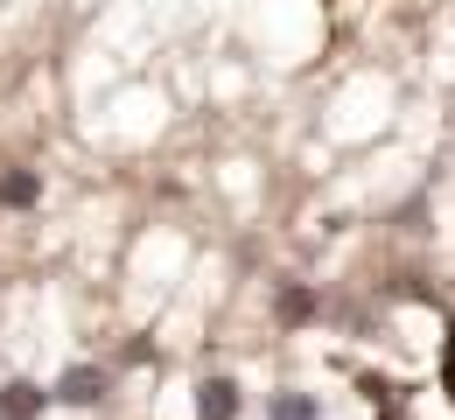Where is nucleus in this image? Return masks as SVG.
Here are the masks:
<instances>
[{"label":"nucleus","mask_w":455,"mask_h":420,"mask_svg":"<svg viewBox=\"0 0 455 420\" xmlns=\"http://www.w3.org/2000/svg\"><path fill=\"white\" fill-rule=\"evenodd\" d=\"M106 392H113V364H63L57 385H50L57 407H99Z\"/></svg>","instance_id":"1"},{"label":"nucleus","mask_w":455,"mask_h":420,"mask_svg":"<svg viewBox=\"0 0 455 420\" xmlns=\"http://www.w3.org/2000/svg\"><path fill=\"white\" fill-rule=\"evenodd\" d=\"M245 414V385L238 378H204L196 385V420H238Z\"/></svg>","instance_id":"2"},{"label":"nucleus","mask_w":455,"mask_h":420,"mask_svg":"<svg viewBox=\"0 0 455 420\" xmlns=\"http://www.w3.org/2000/svg\"><path fill=\"white\" fill-rule=\"evenodd\" d=\"M43 407H57L50 385H36V378H7L0 385V420H36Z\"/></svg>","instance_id":"3"},{"label":"nucleus","mask_w":455,"mask_h":420,"mask_svg":"<svg viewBox=\"0 0 455 420\" xmlns=\"http://www.w3.org/2000/svg\"><path fill=\"white\" fill-rule=\"evenodd\" d=\"M43 196V176L36 169H0V210H28Z\"/></svg>","instance_id":"4"},{"label":"nucleus","mask_w":455,"mask_h":420,"mask_svg":"<svg viewBox=\"0 0 455 420\" xmlns=\"http://www.w3.org/2000/svg\"><path fill=\"white\" fill-rule=\"evenodd\" d=\"M274 315H281V322H308V315H315V288H308V281H287L281 295H274Z\"/></svg>","instance_id":"5"},{"label":"nucleus","mask_w":455,"mask_h":420,"mask_svg":"<svg viewBox=\"0 0 455 420\" xmlns=\"http://www.w3.org/2000/svg\"><path fill=\"white\" fill-rule=\"evenodd\" d=\"M267 420H323V400H315V392H274V400H267Z\"/></svg>","instance_id":"6"},{"label":"nucleus","mask_w":455,"mask_h":420,"mask_svg":"<svg viewBox=\"0 0 455 420\" xmlns=\"http://www.w3.org/2000/svg\"><path fill=\"white\" fill-rule=\"evenodd\" d=\"M442 392L455 400V322H449V344H442Z\"/></svg>","instance_id":"7"}]
</instances>
